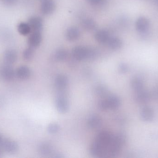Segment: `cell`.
<instances>
[{"label": "cell", "instance_id": "4", "mask_svg": "<svg viewBox=\"0 0 158 158\" xmlns=\"http://www.w3.org/2000/svg\"><path fill=\"white\" fill-rule=\"evenodd\" d=\"M63 92H59L56 100V105L58 112L65 113L69 109V103Z\"/></svg>", "mask_w": 158, "mask_h": 158}, {"label": "cell", "instance_id": "14", "mask_svg": "<svg viewBox=\"0 0 158 158\" xmlns=\"http://www.w3.org/2000/svg\"><path fill=\"white\" fill-rule=\"evenodd\" d=\"M17 59V54L13 49H8L5 52L3 55V60L5 64L12 65Z\"/></svg>", "mask_w": 158, "mask_h": 158}, {"label": "cell", "instance_id": "2", "mask_svg": "<svg viewBox=\"0 0 158 158\" xmlns=\"http://www.w3.org/2000/svg\"><path fill=\"white\" fill-rule=\"evenodd\" d=\"M72 55L77 60L94 59L97 56V52L94 49L83 46L75 47L72 50Z\"/></svg>", "mask_w": 158, "mask_h": 158}, {"label": "cell", "instance_id": "24", "mask_svg": "<svg viewBox=\"0 0 158 158\" xmlns=\"http://www.w3.org/2000/svg\"><path fill=\"white\" fill-rule=\"evenodd\" d=\"M83 27L86 30L92 31L96 27V24L93 19H85L83 20Z\"/></svg>", "mask_w": 158, "mask_h": 158}, {"label": "cell", "instance_id": "33", "mask_svg": "<svg viewBox=\"0 0 158 158\" xmlns=\"http://www.w3.org/2000/svg\"><path fill=\"white\" fill-rule=\"evenodd\" d=\"M3 141V140L2 137L0 135V146H1V145H2Z\"/></svg>", "mask_w": 158, "mask_h": 158}, {"label": "cell", "instance_id": "20", "mask_svg": "<svg viewBox=\"0 0 158 158\" xmlns=\"http://www.w3.org/2000/svg\"><path fill=\"white\" fill-rule=\"evenodd\" d=\"M102 123V119L99 116L92 115L87 120V125L91 129H95L99 128Z\"/></svg>", "mask_w": 158, "mask_h": 158}, {"label": "cell", "instance_id": "22", "mask_svg": "<svg viewBox=\"0 0 158 158\" xmlns=\"http://www.w3.org/2000/svg\"><path fill=\"white\" fill-rule=\"evenodd\" d=\"M131 86L135 92H138L144 88V82L143 79L139 77H133L131 80Z\"/></svg>", "mask_w": 158, "mask_h": 158}, {"label": "cell", "instance_id": "12", "mask_svg": "<svg viewBox=\"0 0 158 158\" xmlns=\"http://www.w3.org/2000/svg\"><path fill=\"white\" fill-rule=\"evenodd\" d=\"M55 8V3L53 0H45L42 2L41 11L44 15H49L52 14Z\"/></svg>", "mask_w": 158, "mask_h": 158}, {"label": "cell", "instance_id": "31", "mask_svg": "<svg viewBox=\"0 0 158 158\" xmlns=\"http://www.w3.org/2000/svg\"><path fill=\"white\" fill-rule=\"evenodd\" d=\"M90 3L93 5H98L103 2V0H87Z\"/></svg>", "mask_w": 158, "mask_h": 158}, {"label": "cell", "instance_id": "19", "mask_svg": "<svg viewBox=\"0 0 158 158\" xmlns=\"http://www.w3.org/2000/svg\"><path fill=\"white\" fill-rule=\"evenodd\" d=\"M108 32L105 30H100L96 32L95 38L98 42L100 44H106L110 38Z\"/></svg>", "mask_w": 158, "mask_h": 158}, {"label": "cell", "instance_id": "9", "mask_svg": "<svg viewBox=\"0 0 158 158\" xmlns=\"http://www.w3.org/2000/svg\"><path fill=\"white\" fill-rule=\"evenodd\" d=\"M135 96V100L140 104H144L149 102L151 98V94L146 90H143L136 92Z\"/></svg>", "mask_w": 158, "mask_h": 158}, {"label": "cell", "instance_id": "23", "mask_svg": "<svg viewBox=\"0 0 158 158\" xmlns=\"http://www.w3.org/2000/svg\"><path fill=\"white\" fill-rule=\"evenodd\" d=\"M17 30L20 34L24 36L28 35L31 30L28 23L26 22L19 23L18 25Z\"/></svg>", "mask_w": 158, "mask_h": 158}, {"label": "cell", "instance_id": "7", "mask_svg": "<svg viewBox=\"0 0 158 158\" xmlns=\"http://www.w3.org/2000/svg\"><path fill=\"white\" fill-rule=\"evenodd\" d=\"M2 78L6 81H11L14 79L15 72L12 65H6L3 66L1 71Z\"/></svg>", "mask_w": 158, "mask_h": 158}, {"label": "cell", "instance_id": "26", "mask_svg": "<svg viewBox=\"0 0 158 158\" xmlns=\"http://www.w3.org/2000/svg\"><path fill=\"white\" fill-rule=\"evenodd\" d=\"M55 56L56 59L58 61H64L67 58L68 53L64 49H59L56 51Z\"/></svg>", "mask_w": 158, "mask_h": 158}, {"label": "cell", "instance_id": "27", "mask_svg": "<svg viewBox=\"0 0 158 158\" xmlns=\"http://www.w3.org/2000/svg\"><path fill=\"white\" fill-rule=\"evenodd\" d=\"M34 55V50L33 48L29 47L24 50L23 53V57L26 60H31Z\"/></svg>", "mask_w": 158, "mask_h": 158}, {"label": "cell", "instance_id": "3", "mask_svg": "<svg viewBox=\"0 0 158 158\" xmlns=\"http://www.w3.org/2000/svg\"><path fill=\"white\" fill-rule=\"evenodd\" d=\"M113 135L106 131H103L99 133L96 138L95 139V141L103 148L105 152V158H107L108 149L109 146L111 143V140L113 138Z\"/></svg>", "mask_w": 158, "mask_h": 158}, {"label": "cell", "instance_id": "10", "mask_svg": "<svg viewBox=\"0 0 158 158\" xmlns=\"http://www.w3.org/2000/svg\"><path fill=\"white\" fill-rule=\"evenodd\" d=\"M108 109H118L121 105L120 99L118 96L114 95H109L108 96L105 97Z\"/></svg>", "mask_w": 158, "mask_h": 158}, {"label": "cell", "instance_id": "13", "mask_svg": "<svg viewBox=\"0 0 158 158\" xmlns=\"http://www.w3.org/2000/svg\"><path fill=\"white\" fill-rule=\"evenodd\" d=\"M29 25L33 32H40L42 29L43 23L42 19L40 17H31L28 20Z\"/></svg>", "mask_w": 158, "mask_h": 158}, {"label": "cell", "instance_id": "16", "mask_svg": "<svg viewBox=\"0 0 158 158\" xmlns=\"http://www.w3.org/2000/svg\"><path fill=\"white\" fill-rule=\"evenodd\" d=\"M31 74L30 69L26 66H21L17 69L15 75L19 79L26 80L29 78Z\"/></svg>", "mask_w": 158, "mask_h": 158}, {"label": "cell", "instance_id": "5", "mask_svg": "<svg viewBox=\"0 0 158 158\" xmlns=\"http://www.w3.org/2000/svg\"><path fill=\"white\" fill-rule=\"evenodd\" d=\"M150 22L147 18L141 16L137 19L135 22V28L138 32L142 34L148 32Z\"/></svg>", "mask_w": 158, "mask_h": 158}, {"label": "cell", "instance_id": "1", "mask_svg": "<svg viewBox=\"0 0 158 158\" xmlns=\"http://www.w3.org/2000/svg\"><path fill=\"white\" fill-rule=\"evenodd\" d=\"M126 140L127 137L124 133L120 132L115 135H113V138L108 149L107 158L117 156L126 143Z\"/></svg>", "mask_w": 158, "mask_h": 158}, {"label": "cell", "instance_id": "35", "mask_svg": "<svg viewBox=\"0 0 158 158\" xmlns=\"http://www.w3.org/2000/svg\"><path fill=\"white\" fill-rule=\"evenodd\" d=\"M1 155V149H0V155Z\"/></svg>", "mask_w": 158, "mask_h": 158}, {"label": "cell", "instance_id": "6", "mask_svg": "<svg viewBox=\"0 0 158 158\" xmlns=\"http://www.w3.org/2000/svg\"><path fill=\"white\" fill-rule=\"evenodd\" d=\"M1 147L5 152L10 154L16 153L19 149L18 143L15 141L11 140H3Z\"/></svg>", "mask_w": 158, "mask_h": 158}, {"label": "cell", "instance_id": "18", "mask_svg": "<svg viewBox=\"0 0 158 158\" xmlns=\"http://www.w3.org/2000/svg\"><path fill=\"white\" fill-rule=\"evenodd\" d=\"M38 150L42 156H49L52 153L53 147L50 143L43 142L39 145Z\"/></svg>", "mask_w": 158, "mask_h": 158}, {"label": "cell", "instance_id": "25", "mask_svg": "<svg viewBox=\"0 0 158 158\" xmlns=\"http://www.w3.org/2000/svg\"><path fill=\"white\" fill-rule=\"evenodd\" d=\"M95 92L98 95L101 97H106L109 95L107 88L102 85L97 86Z\"/></svg>", "mask_w": 158, "mask_h": 158}, {"label": "cell", "instance_id": "17", "mask_svg": "<svg viewBox=\"0 0 158 158\" xmlns=\"http://www.w3.org/2000/svg\"><path fill=\"white\" fill-rule=\"evenodd\" d=\"M106 44L108 47L111 50H118L120 49L122 46L123 41L118 37H110Z\"/></svg>", "mask_w": 158, "mask_h": 158}, {"label": "cell", "instance_id": "15", "mask_svg": "<svg viewBox=\"0 0 158 158\" xmlns=\"http://www.w3.org/2000/svg\"><path fill=\"white\" fill-rule=\"evenodd\" d=\"M141 119L146 122L152 121L154 118V111L149 106H145L142 108L140 112Z\"/></svg>", "mask_w": 158, "mask_h": 158}, {"label": "cell", "instance_id": "32", "mask_svg": "<svg viewBox=\"0 0 158 158\" xmlns=\"http://www.w3.org/2000/svg\"><path fill=\"white\" fill-rule=\"evenodd\" d=\"M151 96H154L155 98H158V89H155L153 91V93H152V94H151Z\"/></svg>", "mask_w": 158, "mask_h": 158}, {"label": "cell", "instance_id": "36", "mask_svg": "<svg viewBox=\"0 0 158 158\" xmlns=\"http://www.w3.org/2000/svg\"><path fill=\"white\" fill-rule=\"evenodd\" d=\"M40 1H41L42 2H43V1H45V0H40Z\"/></svg>", "mask_w": 158, "mask_h": 158}, {"label": "cell", "instance_id": "34", "mask_svg": "<svg viewBox=\"0 0 158 158\" xmlns=\"http://www.w3.org/2000/svg\"><path fill=\"white\" fill-rule=\"evenodd\" d=\"M156 5L158 7V0H153Z\"/></svg>", "mask_w": 158, "mask_h": 158}, {"label": "cell", "instance_id": "30", "mask_svg": "<svg viewBox=\"0 0 158 158\" xmlns=\"http://www.w3.org/2000/svg\"><path fill=\"white\" fill-rule=\"evenodd\" d=\"M4 4L7 6L14 5L17 2V0H2Z\"/></svg>", "mask_w": 158, "mask_h": 158}, {"label": "cell", "instance_id": "21", "mask_svg": "<svg viewBox=\"0 0 158 158\" xmlns=\"http://www.w3.org/2000/svg\"><path fill=\"white\" fill-rule=\"evenodd\" d=\"M80 31L76 27H71L67 31L66 37L68 40L71 41H77L80 37Z\"/></svg>", "mask_w": 158, "mask_h": 158}, {"label": "cell", "instance_id": "28", "mask_svg": "<svg viewBox=\"0 0 158 158\" xmlns=\"http://www.w3.org/2000/svg\"><path fill=\"white\" fill-rule=\"evenodd\" d=\"M60 130V127L58 124L55 123H51L47 127V131L51 134H54L58 132Z\"/></svg>", "mask_w": 158, "mask_h": 158}, {"label": "cell", "instance_id": "29", "mask_svg": "<svg viewBox=\"0 0 158 158\" xmlns=\"http://www.w3.org/2000/svg\"><path fill=\"white\" fill-rule=\"evenodd\" d=\"M129 68L125 63H121L119 66V70L122 73H126L129 71Z\"/></svg>", "mask_w": 158, "mask_h": 158}, {"label": "cell", "instance_id": "8", "mask_svg": "<svg viewBox=\"0 0 158 158\" xmlns=\"http://www.w3.org/2000/svg\"><path fill=\"white\" fill-rule=\"evenodd\" d=\"M41 34L40 32H33L28 39V44L29 47L31 48H36L40 44L42 41Z\"/></svg>", "mask_w": 158, "mask_h": 158}, {"label": "cell", "instance_id": "11", "mask_svg": "<svg viewBox=\"0 0 158 158\" xmlns=\"http://www.w3.org/2000/svg\"><path fill=\"white\" fill-rule=\"evenodd\" d=\"M55 83L56 87L59 92H63L68 85V79L65 75L59 74L56 76Z\"/></svg>", "mask_w": 158, "mask_h": 158}]
</instances>
